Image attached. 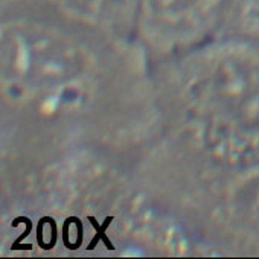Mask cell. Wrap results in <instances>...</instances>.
<instances>
[{
  "mask_svg": "<svg viewBox=\"0 0 259 259\" xmlns=\"http://www.w3.org/2000/svg\"><path fill=\"white\" fill-rule=\"evenodd\" d=\"M2 13V98L16 119L75 123L116 90V52L133 41L108 40L28 8Z\"/></svg>",
  "mask_w": 259,
  "mask_h": 259,
  "instance_id": "obj_2",
  "label": "cell"
},
{
  "mask_svg": "<svg viewBox=\"0 0 259 259\" xmlns=\"http://www.w3.org/2000/svg\"><path fill=\"white\" fill-rule=\"evenodd\" d=\"M227 0H138L135 38L154 64L218 35Z\"/></svg>",
  "mask_w": 259,
  "mask_h": 259,
  "instance_id": "obj_3",
  "label": "cell"
},
{
  "mask_svg": "<svg viewBox=\"0 0 259 259\" xmlns=\"http://www.w3.org/2000/svg\"><path fill=\"white\" fill-rule=\"evenodd\" d=\"M210 183L209 218L221 247L259 256V160L226 169H204Z\"/></svg>",
  "mask_w": 259,
  "mask_h": 259,
  "instance_id": "obj_4",
  "label": "cell"
},
{
  "mask_svg": "<svg viewBox=\"0 0 259 259\" xmlns=\"http://www.w3.org/2000/svg\"><path fill=\"white\" fill-rule=\"evenodd\" d=\"M34 10L114 41H136L138 0H2Z\"/></svg>",
  "mask_w": 259,
  "mask_h": 259,
  "instance_id": "obj_5",
  "label": "cell"
},
{
  "mask_svg": "<svg viewBox=\"0 0 259 259\" xmlns=\"http://www.w3.org/2000/svg\"><path fill=\"white\" fill-rule=\"evenodd\" d=\"M218 35L259 41V0H227Z\"/></svg>",
  "mask_w": 259,
  "mask_h": 259,
  "instance_id": "obj_6",
  "label": "cell"
},
{
  "mask_svg": "<svg viewBox=\"0 0 259 259\" xmlns=\"http://www.w3.org/2000/svg\"><path fill=\"white\" fill-rule=\"evenodd\" d=\"M154 101L203 169L259 160V41L217 35L156 63Z\"/></svg>",
  "mask_w": 259,
  "mask_h": 259,
  "instance_id": "obj_1",
  "label": "cell"
}]
</instances>
